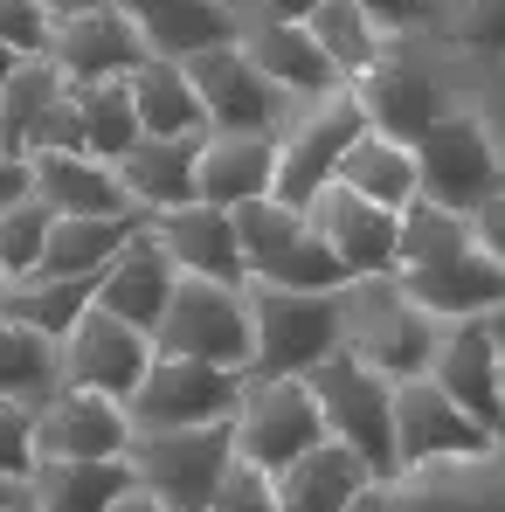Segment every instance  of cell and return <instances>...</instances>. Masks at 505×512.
Instances as JSON below:
<instances>
[{"instance_id":"6da1fadb","label":"cell","mask_w":505,"mask_h":512,"mask_svg":"<svg viewBox=\"0 0 505 512\" xmlns=\"http://www.w3.org/2000/svg\"><path fill=\"white\" fill-rule=\"evenodd\" d=\"M250 367L243 381H284V374H312L319 360H333L346 340V298L339 291H277L250 284Z\"/></svg>"},{"instance_id":"7a4b0ae2","label":"cell","mask_w":505,"mask_h":512,"mask_svg":"<svg viewBox=\"0 0 505 512\" xmlns=\"http://www.w3.org/2000/svg\"><path fill=\"white\" fill-rule=\"evenodd\" d=\"M346 353L360 360V367H374L381 381H416L429 374V360H436V340H443V319H429L416 298L395 284V270H381V277H353L346 291Z\"/></svg>"},{"instance_id":"3957f363","label":"cell","mask_w":505,"mask_h":512,"mask_svg":"<svg viewBox=\"0 0 505 512\" xmlns=\"http://www.w3.org/2000/svg\"><path fill=\"white\" fill-rule=\"evenodd\" d=\"M319 416H326V436L346 443L374 485H395V381H381L374 367H360L346 346L333 360H319L305 374Z\"/></svg>"},{"instance_id":"277c9868","label":"cell","mask_w":505,"mask_h":512,"mask_svg":"<svg viewBox=\"0 0 505 512\" xmlns=\"http://www.w3.org/2000/svg\"><path fill=\"white\" fill-rule=\"evenodd\" d=\"M132 485L167 512H208L222 471L236 464L229 423H194V429H132L125 443Z\"/></svg>"},{"instance_id":"5b68a950","label":"cell","mask_w":505,"mask_h":512,"mask_svg":"<svg viewBox=\"0 0 505 512\" xmlns=\"http://www.w3.org/2000/svg\"><path fill=\"white\" fill-rule=\"evenodd\" d=\"M236 215V250H243V277L250 284H277V291H346L339 256L312 236V222L284 201H243Z\"/></svg>"},{"instance_id":"8992f818","label":"cell","mask_w":505,"mask_h":512,"mask_svg":"<svg viewBox=\"0 0 505 512\" xmlns=\"http://www.w3.org/2000/svg\"><path fill=\"white\" fill-rule=\"evenodd\" d=\"M409 153H416V201H436L450 215H478L492 194H505L499 146L478 111H443Z\"/></svg>"},{"instance_id":"52a82bcc","label":"cell","mask_w":505,"mask_h":512,"mask_svg":"<svg viewBox=\"0 0 505 512\" xmlns=\"http://www.w3.org/2000/svg\"><path fill=\"white\" fill-rule=\"evenodd\" d=\"M250 284H208V277H173V298L153 326V353L173 360H208V367H250Z\"/></svg>"},{"instance_id":"ba28073f","label":"cell","mask_w":505,"mask_h":512,"mask_svg":"<svg viewBox=\"0 0 505 512\" xmlns=\"http://www.w3.org/2000/svg\"><path fill=\"white\" fill-rule=\"evenodd\" d=\"M229 436H236V457L256 464V471H270V478H284L298 457H312L319 443H333L319 402H312V388H305V374L243 381V402H236V416H229Z\"/></svg>"},{"instance_id":"9c48e42d","label":"cell","mask_w":505,"mask_h":512,"mask_svg":"<svg viewBox=\"0 0 505 512\" xmlns=\"http://www.w3.org/2000/svg\"><path fill=\"white\" fill-rule=\"evenodd\" d=\"M367 132V111H360V97L353 84H339L333 97H312V104H298V118L277 132V180H270V201H284V208H312V194L319 187H333L339 173V153L353 146Z\"/></svg>"},{"instance_id":"30bf717a","label":"cell","mask_w":505,"mask_h":512,"mask_svg":"<svg viewBox=\"0 0 505 512\" xmlns=\"http://www.w3.org/2000/svg\"><path fill=\"white\" fill-rule=\"evenodd\" d=\"M243 402V374L236 367H208V360H173L153 353V367L139 374V388L125 395V423L132 429H194V423H229Z\"/></svg>"},{"instance_id":"8fae6325","label":"cell","mask_w":505,"mask_h":512,"mask_svg":"<svg viewBox=\"0 0 505 512\" xmlns=\"http://www.w3.org/2000/svg\"><path fill=\"white\" fill-rule=\"evenodd\" d=\"M180 70H187V84L201 97L208 132H263V139H277L298 118V97L270 84L236 42L229 49H208V56H187Z\"/></svg>"},{"instance_id":"7c38bea8","label":"cell","mask_w":505,"mask_h":512,"mask_svg":"<svg viewBox=\"0 0 505 512\" xmlns=\"http://www.w3.org/2000/svg\"><path fill=\"white\" fill-rule=\"evenodd\" d=\"M499 450L485 429L471 423L429 374L416 381H395V478L422 471V464H457V457H485Z\"/></svg>"},{"instance_id":"4fadbf2b","label":"cell","mask_w":505,"mask_h":512,"mask_svg":"<svg viewBox=\"0 0 505 512\" xmlns=\"http://www.w3.org/2000/svg\"><path fill=\"white\" fill-rule=\"evenodd\" d=\"M360 97V111H367V132H381V139H402V146H416L422 132L450 111V90L443 77L416 63L409 49H381V63L353 84Z\"/></svg>"},{"instance_id":"5bb4252c","label":"cell","mask_w":505,"mask_h":512,"mask_svg":"<svg viewBox=\"0 0 505 512\" xmlns=\"http://www.w3.org/2000/svg\"><path fill=\"white\" fill-rule=\"evenodd\" d=\"M499 340L485 333V319H457V326H443V340H436V360H429V381L471 416V423L485 429L492 443H505V388H499Z\"/></svg>"},{"instance_id":"9a60e30c","label":"cell","mask_w":505,"mask_h":512,"mask_svg":"<svg viewBox=\"0 0 505 512\" xmlns=\"http://www.w3.org/2000/svg\"><path fill=\"white\" fill-rule=\"evenodd\" d=\"M132 423L125 402H104L90 388H56L35 409V464H97V457H125Z\"/></svg>"},{"instance_id":"2e32d148","label":"cell","mask_w":505,"mask_h":512,"mask_svg":"<svg viewBox=\"0 0 505 512\" xmlns=\"http://www.w3.org/2000/svg\"><path fill=\"white\" fill-rule=\"evenodd\" d=\"M146 367H153V340L132 333L125 319L97 312V305H90L84 319L70 326V340H63V388H90L104 402H125Z\"/></svg>"},{"instance_id":"e0dca14e","label":"cell","mask_w":505,"mask_h":512,"mask_svg":"<svg viewBox=\"0 0 505 512\" xmlns=\"http://www.w3.org/2000/svg\"><path fill=\"white\" fill-rule=\"evenodd\" d=\"M139 49L160 56V63H187V56H208V49H229L243 35V14L229 0H111Z\"/></svg>"},{"instance_id":"ac0fdd59","label":"cell","mask_w":505,"mask_h":512,"mask_svg":"<svg viewBox=\"0 0 505 512\" xmlns=\"http://www.w3.org/2000/svg\"><path fill=\"white\" fill-rule=\"evenodd\" d=\"M305 222H312V236L339 256L346 284H353V277H381V270H395V208H374V201H360L353 187H339V180H333V187L312 194Z\"/></svg>"},{"instance_id":"d6986e66","label":"cell","mask_w":505,"mask_h":512,"mask_svg":"<svg viewBox=\"0 0 505 512\" xmlns=\"http://www.w3.org/2000/svg\"><path fill=\"white\" fill-rule=\"evenodd\" d=\"M395 284L416 298L429 319H443V326H457V319H485V312H499L505 305V263L499 256H485L478 243L457 256H443V263H422V270H395Z\"/></svg>"},{"instance_id":"ffe728a7","label":"cell","mask_w":505,"mask_h":512,"mask_svg":"<svg viewBox=\"0 0 505 512\" xmlns=\"http://www.w3.org/2000/svg\"><path fill=\"white\" fill-rule=\"evenodd\" d=\"M395 512H505V443L485 457H457V464H422L388 485Z\"/></svg>"},{"instance_id":"44dd1931","label":"cell","mask_w":505,"mask_h":512,"mask_svg":"<svg viewBox=\"0 0 505 512\" xmlns=\"http://www.w3.org/2000/svg\"><path fill=\"white\" fill-rule=\"evenodd\" d=\"M49 63L70 77V90H90V84H111V77H132L146 63V49H139L132 21L118 7H97V14H77V21H56Z\"/></svg>"},{"instance_id":"7402d4cb","label":"cell","mask_w":505,"mask_h":512,"mask_svg":"<svg viewBox=\"0 0 505 512\" xmlns=\"http://www.w3.org/2000/svg\"><path fill=\"white\" fill-rule=\"evenodd\" d=\"M201 139L208 132H180V139H132L111 173L125 187V201L153 222V215H173L194 201V167H201Z\"/></svg>"},{"instance_id":"603a6c76","label":"cell","mask_w":505,"mask_h":512,"mask_svg":"<svg viewBox=\"0 0 505 512\" xmlns=\"http://www.w3.org/2000/svg\"><path fill=\"white\" fill-rule=\"evenodd\" d=\"M153 243L173 256L180 277H208V284H250L243 277V250H236V215L229 208H208V201H187L173 215L146 222Z\"/></svg>"},{"instance_id":"cb8c5ba5","label":"cell","mask_w":505,"mask_h":512,"mask_svg":"<svg viewBox=\"0 0 505 512\" xmlns=\"http://www.w3.org/2000/svg\"><path fill=\"white\" fill-rule=\"evenodd\" d=\"M236 49L250 56L256 70L270 77L277 90H291L298 104H312V97H333L346 77H339L333 63H326V49L298 28V21H270V14H243V35H236Z\"/></svg>"},{"instance_id":"d4e9b609","label":"cell","mask_w":505,"mask_h":512,"mask_svg":"<svg viewBox=\"0 0 505 512\" xmlns=\"http://www.w3.org/2000/svg\"><path fill=\"white\" fill-rule=\"evenodd\" d=\"M173 256L153 243V229H139L125 250L104 263V277H97V312H111V319H125L132 333H146L153 340V326H160V312H167L173 298Z\"/></svg>"},{"instance_id":"484cf974","label":"cell","mask_w":505,"mask_h":512,"mask_svg":"<svg viewBox=\"0 0 505 512\" xmlns=\"http://www.w3.org/2000/svg\"><path fill=\"white\" fill-rule=\"evenodd\" d=\"M270 180H277V139H263V132H208L201 139L194 201H208V208L270 201Z\"/></svg>"},{"instance_id":"4316f807","label":"cell","mask_w":505,"mask_h":512,"mask_svg":"<svg viewBox=\"0 0 505 512\" xmlns=\"http://www.w3.org/2000/svg\"><path fill=\"white\" fill-rule=\"evenodd\" d=\"M28 194L56 215H139L118 187V173L90 153H35L28 160Z\"/></svg>"},{"instance_id":"83f0119b","label":"cell","mask_w":505,"mask_h":512,"mask_svg":"<svg viewBox=\"0 0 505 512\" xmlns=\"http://www.w3.org/2000/svg\"><path fill=\"white\" fill-rule=\"evenodd\" d=\"M146 229V215H56L28 277H104V263Z\"/></svg>"},{"instance_id":"f1b7e54d","label":"cell","mask_w":505,"mask_h":512,"mask_svg":"<svg viewBox=\"0 0 505 512\" xmlns=\"http://www.w3.org/2000/svg\"><path fill=\"white\" fill-rule=\"evenodd\" d=\"M63 97H70V77H63L49 56H28V63L7 77V90H0V153L35 160L49 118L63 111Z\"/></svg>"},{"instance_id":"f546056e","label":"cell","mask_w":505,"mask_h":512,"mask_svg":"<svg viewBox=\"0 0 505 512\" xmlns=\"http://www.w3.org/2000/svg\"><path fill=\"white\" fill-rule=\"evenodd\" d=\"M125 492H132V464H125V457H97V464H35V471H28L35 512H111Z\"/></svg>"},{"instance_id":"4dcf8cb0","label":"cell","mask_w":505,"mask_h":512,"mask_svg":"<svg viewBox=\"0 0 505 512\" xmlns=\"http://www.w3.org/2000/svg\"><path fill=\"white\" fill-rule=\"evenodd\" d=\"M339 187H353L360 201H374V208H409L416 201V153L402 146V139H381V132H360L346 153H339Z\"/></svg>"},{"instance_id":"1f68e13d","label":"cell","mask_w":505,"mask_h":512,"mask_svg":"<svg viewBox=\"0 0 505 512\" xmlns=\"http://www.w3.org/2000/svg\"><path fill=\"white\" fill-rule=\"evenodd\" d=\"M374 485L367 464L346 450V443H319L312 457H298L284 478H277V512H346V499Z\"/></svg>"},{"instance_id":"d6a6232c","label":"cell","mask_w":505,"mask_h":512,"mask_svg":"<svg viewBox=\"0 0 505 512\" xmlns=\"http://www.w3.org/2000/svg\"><path fill=\"white\" fill-rule=\"evenodd\" d=\"M97 305V277H14L0 319L42 333V340H70V326Z\"/></svg>"},{"instance_id":"836d02e7","label":"cell","mask_w":505,"mask_h":512,"mask_svg":"<svg viewBox=\"0 0 505 512\" xmlns=\"http://www.w3.org/2000/svg\"><path fill=\"white\" fill-rule=\"evenodd\" d=\"M132 111H139V139L208 132L201 97H194V84H187V70H180V63H160V56H146V63L132 70Z\"/></svg>"},{"instance_id":"e575fe53","label":"cell","mask_w":505,"mask_h":512,"mask_svg":"<svg viewBox=\"0 0 505 512\" xmlns=\"http://www.w3.org/2000/svg\"><path fill=\"white\" fill-rule=\"evenodd\" d=\"M63 388V340H42L14 319H0V402L7 409H42Z\"/></svg>"},{"instance_id":"d590c367","label":"cell","mask_w":505,"mask_h":512,"mask_svg":"<svg viewBox=\"0 0 505 512\" xmlns=\"http://www.w3.org/2000/svg\"><path fill=\"white\" fill-rule=\"evenodd\" d=\"M298 28H305V35L326 49V63H333L346 84H360V77L381 63V49H388V35H381V28H374V21H367L353 0H326V7H312Z\"/></svg>"},{"instance_id":"8d00e7d4","label":"cell","mask_w":505,"mask_h":512,"mask_svg":"<svg viewBox=\"0 0 505 512\" xmlns=\"http://www.w3.org/2000/svg\"><path fill=\"white\" fill-rule=\"evenodd\" d=\"M471 215H450L436 201H409L395 215V270H422V263H443V256L471 250Z\"/></svg>"},{"instance_id":"74e56055","label":"cell","mask_w":505,"mask_h":512,"mask_svg":"<svg viewBox=\"0 0 505 512\" xmlns=\"http://www.w3.org/2000/svg\"><path fill=\"white\" fill-rule=\"evenodd\" d=\"M77 132H84L90 160H118L132 139H139V111H132V77H111V84L77 90Z\"/></svg>"},{"instance_id":"f35d334b","label":"cell","mask_w":505,"mask_h":512,"mask_svg":"<svg viewBox=\"0 0 505 512\" xmlns=\"http://www.w3.org/2000/svg\"><path fill=\"white\" fill-rule=\"evenodd\" d=\"M49 222H56V208H42L35 194H28V201H14V208H0V270H7V284H14V277H28V270L42 263Z\"/></svg>"},{"instance_id":"ab89813d","label":"cell","mask_w":505,"mask_h":512,"mask_svg":"<svg viewBox=\"0 0 505 512\" xmlns=\"http://www.w3.org/2000/svg\"><path fill=\"white\" fill-rule=\"evenodd\" d=\"M450 35H457V49H471L485 63H505V0H457Z\"/></svg>"},{"instance_id":"60d3db41","label":"cell","mask_w":505,"mask_h":512,"mask_svg":"<svg viewBox=\"0 0 505 512\" xmlns=\"http://www.w3.org/2000/svg\"><path fill=\"white\" fill-rule=\"evenodd\" d=\"M208 512H277V478L236 457V464L222 471V485H215Z\"/></svg>"},{"instance_id":"b9f144b4","label":"cell","mask_w":505,"mask_h":512,"mask_svg":"<svg viewBox=\"0 0 505 512\" xmlns=\"http://www.w3.org/2000/svg\"><path fill=\"white\" fill-rule=\"evenodd\" d=\"M49 35H56V21L42 0H0V42L14 56H49Z\"/></svg>"},{"instance_id":"7bdbcfd3","label":"cell","mask_w":505,"mask_h":512,"mask_svg":"<svg viewBox=\"0 0 505 512\" xmlns=\"http://www.w3.org/2000/svg\"><path fill=\"white\" fill-rule=\"evenodd\" d=\"M28 471H35V409L0 402V478L28 485Z\"/></svg>"},{"instance_id":"ee69618b","label":"cell","mask_w":505,"mask_h":512,"mask_svg":"<svg viewBox=\"0 0 505 512\" xmlns=\"http://www.w3.org/2000/svg\"><path fill=\"white\" fill-rule=\"evenodd\" d=\"M353 7H360L381 35H422V28H436V14H443L436 0H353Z\"/></svg>"},{"instance_id":"f6af8a7d","label":"cell","mask_w":505,"mask_h":512,"mask_svg":"<svg viewBox=\"0 0 505 512\" xmlns=\"http://www.w3.org/2000/svg\"><path fill=\"white\" fill-rule=\"evenodd\" d=\"M471 236H478V250H485V256H499V263H505V194H492V201L471 215Z\"/></svg>"},{"instance_id":"bcb514c9","label":"cell","mask_w":505,"mask_h":512,"mask_svg":"<svg viewBox=\"0 0 505 512\" xmlns=\"http://www.w3.org/2000/svg\"><path fill=\"white\" fill-rule=\"evenodd\" d=\"M14 201H28V160L0 153V208H14Z\"/></svg>"},{"instance_id":"7dc6e473","label":"cell","mask_w":505,"mask_h":512,"mask_svg":"<svg viewBox=\"0 0 505 512\" xmlns=\"http://www.w3.org/2000/svg\"><path fill=\"white\" fill-rule=\"evenodd\" d=\"M478 118H485V132H492V146H499V167H505V84L492 90V104H485Z\"/></svg>"},{"instance_id":"c3c4849f","label":"cell","mask_w":505,"mask_h":512,"mask_svg":"<svg viewBox=\"0 0 505 512\" xmlns=\"http://www.w3.org/2000/svg\"><path fill=\"white\" fill-rule=\"evenodd\" d=\"M312 7H326V0H256V14H270V21H305Z\"/></svg>"},{"instance_id":"681fc988","label":"cell","mask_w":505,"mask_h":512,"mask_svg":"<svg viewBox=\"0 0 505 512\" xmlns=\"http://www.w3.org/2000/svg\"><path fill=\"white\" fill-rule=\"evenodd\" d=\"M346 512H395L388 506V485H360V492L346 499Z\"/></svg>"},{"instance_id":"f907efd6","label":"cell","mask_w":505,"mask_h":512,"mask_svg":"<svg viewBox=\"0 0 505 512\" xmlns=\"http://www.w3.org/2000/svg\"><path fill=\"white\" fill-rule=\"evenodd\" d=\"M42 7H49V21H77V14H97L111 0H42Z\"/></svg>"},{"instance_id":"816d5d0a","label":"cell","mask_w":505,"mask_h":512,"mask_svg":"<svg viewBox=\"0 0 505 512\" xmlns=\"http://www.w3.org/2000/svg\"><path fill=\"white\" fill-rule=\"evenodd\" d=\"M111 512H167V506H153V499H146V492L132 485V492H125V499H118V506H111Z\"/></svg>"},{"instance_id":"f5cc1de1","label":"cell","mask_w":505,"mask_h":512,"mask_svg":"<svg viewBox=\"0 0 505 512\" xmlns=\"http://www.w3.org/2000/svg\"><path fill=\"white\" fill-rule=\"evenodd\" d=\"M21 63H28V56H14V49H7V42H0V90H7V77H14V70H21Z\"/></svg>"},{"instance_id":"db71d44e","label":"cell","mask_w":505,"mask_h":512,"mask_svg":"<svg viewBox=\"0 0 505 512\" xmlns=\"http://www.w3.org/2000/svg\"><path fill=\"white\" fill-rule=\"evenodd\" d=\"M485 333H492V340H499V353H505V305H499V312H485Z\"/></svg>"},{"instance_id":"11a10c76","label":"cell","mask_w":505,"mask_h":512,"mask_svg":"<svg viewBox=\"0 0 505 512\" xmlns=\"http://www.w3.org/2000/svg\"><path fill=\"white\" fill-rule=\"evenodd\" d=\"M14 492H21V485H14V478H0V512L14 506Z\"/></svg>"},{"instance_id":"9f6ffc18","label":"cell","mask_w":505,"mask_h":512,"mask_svg":"<svg viewBox=\"0 0 505 512\" xmlns=\"http://www.w3.org/2000/svg\"><path fill=\"white\" fill-rule=\"evenodd\" d=\"M7 512H35V499H28V485H21V492H14V506Z\"/></svg>"},{"instance_id":"6f0895ef","label":"cell","mask_w":505,"mask_h":512,"mask_svg":"<svg viewBox=\"0 0 505 512\" xmlns=\"http://www.w3.org/2000/svg\"><path fill=\"white\" fill-rule=\"evenodd\" d=\"M229 7H236V14H256V0H229Z\"/></svg>"},{"instance_id":"680465c9","label":"cell","mask_w":505,"mask_h":512,"mask_svg":"<svg viewBox=\"0 0 505 512\" xmlns=\"http://www.w3.org/2000/svg\"><path fill=\"white\" fill-rule=\"evenodd\" d=\"M0 305H7V270H0Z\"/></svg>"},{"instance_id":"91938a15","label":"cell","mask_w":505,"mask_h":512,"mask_svg":"<svg viewBox=\"0 0 505 512\" xmlns=\"http://www.w3.org/2000/svg\"><path fill=\"white\" fill-rule=\"evenodd\" d=\"M499 388H505V360H499Z\"/></svg>"},{"instance_id":"94428289","label":"cell","mask_w":505,"mask_h":512,"mask_svg":"<svg viewBox=\"0 0 505 512\" xmlns=\"http://www.w3.org/2000/svg\"><path fill=\"white\" fill-rule=\"evenodd\" d=\"M436 7H450V0H436Z\"/></svg>"}]
</instances>
